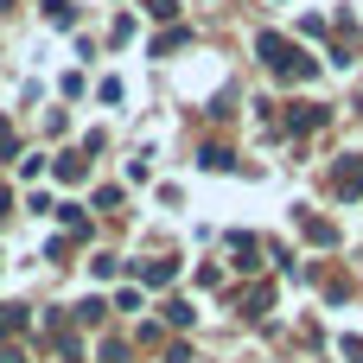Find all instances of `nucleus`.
<instances>
[{
    "instance_id": "nucleus-1",
    "label": "nucleus",
    "mask_w": 363,
    "mask_h": 363,
    "mask_svg": "<svg viewBox=\"0 0 363 363\" xmlns=\"http://www.w3.org/2000/svg\"><path fill=\"white\" fill-rule=\"evenodd\" d=\"M262 57H268V70H281V77H313V57H300V51H294L287 38H274V32L262 38Z\"/></svg>"
}]
</instances>
